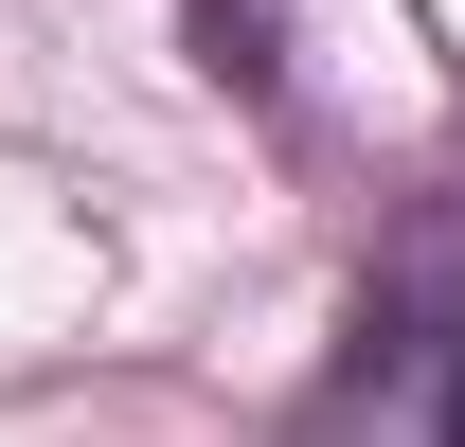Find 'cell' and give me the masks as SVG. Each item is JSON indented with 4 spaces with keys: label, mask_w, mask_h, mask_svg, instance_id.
Segmentation results:
<instances>
[{
    "label": "cell",
    "mask_w": 465,
    "mask_h": 447,
    "mask_svg": "<svg viewBox=\"0 0 465 447\" xmlns=\"http://www.w3.org/2000/svg\"><path fill=\"white\" fill-rule=\"evenodd\" d=\"M197 55H215L232 90H269V72H287V55H269V0H197Z\"/></svg>",
    "instance_id": "obj_1"
}]
</instances>
